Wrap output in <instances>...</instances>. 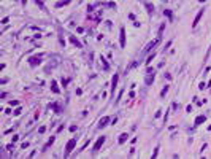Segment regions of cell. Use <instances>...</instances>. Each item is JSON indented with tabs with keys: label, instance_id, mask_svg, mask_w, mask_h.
I'll return each mask as SVG.
<instances>
[{
	"label": "cell",
	"instance_id": "cell-10",
	"mask_svg": "<svg viewBox=\"0 0 211 159\" xmlns=\"http://www.w3.org/2000/svg\"><path fill=\"white\" fill-rule=\"evenodd\" d=\"M205 121H206V116H205V115L197 116V118H195V126H200L202 122H205Z\"/></svg>",
	"mask_w": 211,
	"mask_h": 159
},
{
	"label": "cell",
	"instance_id": "cell-12",
	"mask_svg": "<svg viewBox=\"0 0 211 159\" xmlns=\"http://www.w3.org/2000/svg\"><path fill=\"white\" fill-rule=\"evenodd\" d=\"M70 42H71V43H73V45L76 46V48H81V43H80V42H78V40H76V38L73 37V35H70Z\"/></svg>",
	"mask_w": 211,
	"mask_h": 159
},
{
	"label": "cell",
	"instance_id": "cell-8",
	"mask_svg": "<svg viewBox=\"0 0 211 159\" xmlns=\"http://www.w3.org/2000/svg\"><path fill=\"white\" fill-rule=\"evenodd\" d=\"M203 13H205V10H200L198 11V14L195 16V19H194V22H192V27H195L198 22H200V19H202V16H203Z\"/></svg>",
	"mask_w": 211,
	"mask_h": 159
},
{
	"label": "cell",
	"instance_id": "cell-7",
	"mask_svg": "<svg viewBox=\"0 0 211 159\" xmlns=\"http://www.w3.org/2000/svg\"><path fill=\"white\" fill-rule=\"evenodd\" d=\"M119 40H121V48H124V46H125V29L124 27H121V37H119Z\"/></svg>",
	"mask_w": 211,
	"mask_h": 159
},
{
	"label": "cell",
	"instance_id": "cell-2",
	"mask_svg": "<svg viewBox=\"0 0 211 159\" xmlns=\"http://www.w3.org/2000/svg\"><path fill=\"white\" fill-rule=\"evenodd\" d=\"M41 59H43V56H33V57H30L29 59V64H30V65H32V67H35V65H40V64H41Z\"/></svg>",
	"mask_w": 211,
	"mask_h": 159
},
{
	"label": "cell",
	"instance_id": "cell-19",
	"mask_svg": "<svg viewBox=\"0 0 211 159\" xmlns=\"http://www.w3.org/2000/svg\"><path fill=\"white\" fill-rule=\"evenodd\" d=\"M21 113H22V108H21V107H17V108L14 110V115H16V116H19Z\"/></svg>",
	"mask_w": 211,
	"mask_h": 159
},
{
	"label": "cell",
	"instance_id": "cell-22",
	"mask_svg": "<svg viewBox=\"0 0 211 159\" xmlns=\"http://www.w3.org/2000/svg\"><path fill=\"white\" fill-rule=\"evenodd\" d=\"M102 62H103V68H105V70H108V64L105 62V59H103V57H102Z\"/></svg>",
	"mask_w": 211,
	"mask_h": 159
},
{
	"label": "cell",
	"instance_id": "cell-26",
	"mask_svg": "<svg viewBox=\"0 0 211 159\" xmlns=\"http://www.w3.org/2000/svg\"><path fill=\"white\" fill-rule=\"evenodd\" d=\"M22 2H24V3H26V0H22Z\"/></svg>",
	"mask_w": 211,
	"mask_h": 159
},
{
	"label": "cell",
	"instance_id": "cell-9",
	"mask_svg": "<svg viewBox=\"0 0 211 159\" xmlns=\"http://www.w3.org/2000/svg\"><path fill=\"white\" fill-rule=\"evenodd\" d=\"M108 121H110V118H108V116H103V118H102V119L99 121V129H102V127H105V126L108 124Z\"/></svg>",
	"mask_w": 211,
	"mask_h": 159
},
{
	"label": "cell",
	"instance_id": "cell-15",
	"mask_svg": "<svg viewBox=\"0 0 211 159\" xmlns=\"http://www.w3.org/2000/svg\"><path fill=\"white\" fill-rule=\"evenodd\" d=\"M164 14H165V16L168 17V19H170V21L173 19V14H171V11H170V10H165V11H164Z\"/></svg>",
	"mask_w": 211,
	"mask_h": 159
},
{
	"label": "cell",
	"instance_id": "cell-5",
	"mask_svg": "<svg viewBox=\"0 0 211 159\" xmlns=\"http://www.w3.org/2000/svg\"><path fill=\"white\" fill-rule=\"evenodd\" d=\"M103 143H105V137H100V138L97 140V142H95V145H94V148H92V151H94V153H97V151L100 150V146H102V145H103Z\"/></svg>",
	"mask_w": 211,
	"mask_h": 159
},
{
	"label": "cell",
	"instance_id": "cell-18",
	"mask_svg": "<svg viewBox=\"0 0 211 159\" xmlns=\"http://www.w3.org/2000/svg\"><path fill=\"white\" fill-rule=\"evenodd\" d=\"M168 92V86H165L164 89H162V92H160V97H165V94Z\"/></svg>",
	"mask_w": 211,
	"mask_h": 159
},
{
	"label": "cell",
	"instance_id": "cell-3",
	"mask_svg": "<svg viewBox=\"0 0 211 159\" xmlns=\"http://www.w3.org/2000/svg\"><path fill=\"white\" fill-rule=\"evenodd\" d=\"M75 145H76V138H71V140H68V143H67V148H65V156H68L70 153H71V150L75 148Z\"/></svg>",
	"mask_w": 211,
	"mask_h": 159
},
{
	"label": "cell",
	"instance_id": "cell-17",
	"mask_svg": "<svg viewBox=\"0 0 211 159\" xmlns=\"http://www.w3.org/2000/svg\"><path fill=\"white\" fill-rule=\"evenodd\" d=\"M146 8H148V13L151 14V13H152V11H154V7H152V5H151V3H146Z\"/></svg>",
	"mask_w": 211,
	"mask_h": 159
},
{
	"label": "cell",
	"instance_id": "cell-4",
	"mask_svg": "<svg viewBox=\"0 0 211 159\" xmlns=\"http://www.w3.org/2000/svg\"><path fill=\"white\" fill-rule=\"evenodd\" d=\"M159 42H160V37H157V38L154 40V42H151V43H149V45L146 46V48H144V52H149L151 49L154 48V46H157V45H159Z\"/></svg>",
	"mask_w": 211,
	"mask_h": 159
},
{
	"label": "cell",
	"instance_id": "cell-21",
	"mask_svg": "<svg viewBox=\"0 0 211 159\" xmlns=\"http://www.w3.org/2000/svg\"><path fill=\"white\" fill-rule=\"evenodd\" d=\"M154 56H156V54H154V52H152V54H151V56L148 57V61H146V64H149L151 61H152V59H154Z\"/></svg>",
	"mask_w": 211,
	"mask_h": 159
},
{
	"label": "cell",
	"instance_id": "cell-1",
	"mask_svg": "<svg viewBox=\"0 0 211 159\" xmlns=\"http://www.w3.org/2000/svg\"><path fill=\"white\" fill-rule=\"evenodd\" d=\"M154 76H156V70L154 68H148V72H146V80H144V81H146V84L149 86L151 83H152V81H154Z\"/></svg>",
	"mask_w": 211,
	"mask_h": 159
},
{
	"label": "cell",
	"instance_id": "cell-24",
	"mask_svg": "<svg viewBox=\"0 0 211 159\" xmlns=\"http://www.w3.org/2000/svg\"><path fill=\"white\" fill-rule=\"evenodd\" d=\"M8 21H10L8 17H3V19H2V24H8Z\"/></svg>",
	"mask_w": 211,
	"mask_h": 159
},
{
	"label": "cell",
	"instance_id": "cell-16",
	"mask_svg": "<svg viewBox=\"0 0 211 159\" xmlns=\"http://www.w3.org/2000/svg\"><path fill=\"white\" fill-rule=\"evenodd\" d=\"M49 108H54V110L57 111V113L60 111V108H59V105H57V103H49Z\"/></svg>",
	"mask_w": 211,
	"mask_h": 159
},
{
	"label": "cell",
	"instance_id": "cell-14",
	"mask_svg": "<svg viewBox=\"0 0 211 159\" xmlns=\"http://www.w3.org/2000/svg\"><path fill=\"white\" fill-rule=\"evenodd\" d=\"M127 138H129V135H127V134H121V137H119V143L122 145V143H124Z\"/></svg>",
	"mask_w": 211,
	"mask_h": 159
},
{
	"label": "cell",
	"instance_id": "cell-13",
	"mask_svg": "<svg viewBox=\"0 0 211 159\" xmlns=\"http://www.w3.org/2000/svg\"><path fill=\"white\" fill-rule=\"evenodd\" d=\"M70 3V0H60V2L56 3V8H60V7H64V5H68Z\"/></svg>",
	"mask_w": 211,
	"mask_h": 159
},
{
	"label": "cell",
	"instance_id": "cell-11",
	"mask_svg": "<svg viewBox=\"0 0 211 159\" xmlns=\"http://www.w3.org/2000/svg\"><path fill=\"white\" fill-rule=\"evenodd\" d=\"M51 89H52V92H56V94L60 92V89L57 87V83H56V81H51Z\"/></svg>",
	"mask_w": 211,
	"mask_h": 159
},
{
	"label": "cell",
	"instance_id": "cell-25",
	"mask_svg": "<svg viewBox=\"0 0 211 159\" xmlns=\"http://www.w3.org/2000/svg\"><path fill=\"white\" fill-rule=\"evenodd\" d=\"M198 2H206V0H198Z\"/></svg>",
	"mask_w": 211,
	"mask_h": 159
},
{
	"label": "cell",
	"instance_id": "cell-20",
	"mask_svg": "<svg viewBox=\"0 0 211 159\" xmlns=\"http://www.w3.org/2000/svg\"><path fill=\"white\" fill-rule=\"evenodd\" d=\"M164 29H165V24H162L160 29H159V37H162V32H164Z\"/></svg>",
	"mask_w": 211,
	"mask_h": 159
},
{
	"label": "cell",
	"instance_id": "cell-6",
	"mask_svg": "<svg viewBox=\"0 0 211 159\" xmlns=\"http://www.w3.org/2000/svg\"><path fill=\"white\" fill-rule=\"evenodd\" d=\"M118 80H119L118 75H114L113 80H111V97H114V89H116V86H118Z\"/></svg>",
	"mask_w": 211,
	"mask_h": 159
},
{
	"label": "cell",
	"instance_id": "cell-23",
	"mask_svg": "<svg viewBox=\"0 0 211 159\" xmlns=\"http://www.w3.org/2000/svg\"><path fill=\"white\" fill-rule=\"evenodd\" d=\"M45 131H46V127H45V126H41V127H40V129H38V132H40V134H43V132H45Z\"/></svg>",
	"mask_w": 211,
	"mask_h": 159
}]
</instances>
